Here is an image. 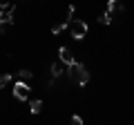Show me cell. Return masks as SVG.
<instances>
[{"label": "cell", "instance_id": "obj_3", "mask_svg": "<svg viewBox=\"0 0 134 125\" xmlns=\"http://www.w3.org/2000/svg\"><path fill=\"white\" fill-rule=\"evenodd\" d=\"M14 14H16V5L7 7V9H0V34H5V29L9 25H14Z\"/></svg>", "mask_w": 134, "mask_h": 125}, {"label": "cell", "instance_id": "obj_8", "mask_svg": "<svg viewBox=\"0 0 134 125\" xmlns=\"http://www.w3.org/2000/svg\"><path fill=\"white\" fill-rule=\"evenodd\" d=\"M16 76H18V81H25V83H29V81L34 78V74L29 72V69H20V72L16 74Z\"/></svg>", "mask_w": 134, "mask_h": 125}, {"label": "cell", "instance_id": "obj_5", "mask_svg": "<svg viewBox=\"0 0 134 125\" xmlns=\"http://www.w3.org/2000/svg\"><path fill=\"white\" fill-rule=\"evenodd\" d=\"M58 58H60V60L65 62V65H72V62H76V58H74V54L69 52L67 47H60V49H58Z\"/></svg>", "mask_w": 134, "mask_h": 125}, {"label": "cell", "instance_id": "obj_7", "mask_svg": "<svg viewBox=\"0 0 134 125\" xmlns=\"http://www.w3.org/2000/svg\"><path fill=\"white\" fill-rule=\"evenodd\" d=\"M65 29H69V22H65V20H63V22H58V25H54V27H52V34L58 36L60 31H65Z\"/></svg>", "mask_w": 134, "mask_h": 125}, {"label": "cell", "instance_id": "obj_10", "mask_svg": "<svg viewBox=\"0 0 134 125\" xmlns=\"http://www.w3.org/2000/svg\"><path fill=\"white\" fill-rule=\"evenodd\" d=\"M100 22L103 25H112V20H114V16H112V11H105V14H100Z\"/></svg>", "mask_w": 134, "mask_h": 125}, {"label": "cell", "instance_id": "obj_12", "mask_svg": "<svg viewBox=\"0 0 134 125\" xmlns=\"http://www.w3.org/2000/svg\"><path fill=\"white\" fill-rule=\"evenodd\" d=\"M74 14H76V7H74V5H69V7H67V16H65V22H72V20H74Z\"/></svg>", "mask_w": 134, "mask_h": 125}, {"label": "cell", "instance_id": "obj_13", "mask_svg": "<svg viewBox=\"0 0 134 125\" xmlns=\"http://www.w3.org/2000/svg\"><path fill=\"white\" fill-rule=\"evenodd\" d=\"M11 81V74H0V87H5Z\"/></svg>", "mask_w": 134, "mask_h": 125}, {"label": "cell", "instance_id": "obj_2", "mask_svg": "<svg viewBox=\"0 0 134 125\" xmlns=\"http://www.w3.org/2000/svg\"><path fill=\"white\" fill-rule=\"evenodd\" d=\"M69 34L74 40H83L87 36V22L85 20H72L69 22Z\"/></svg>", "mask_w": 134, "mask_h": 125}, {"label": "cell", "instance_id": "obj_9", "mask_svg": "<svg viewBox=\"0 0 134 125\" xmlns=\"http://www.w3.org/2000/svg\"><path fill=\"white\" fill-rule=\"evenodd\" d=\"M29 105H31V114H40L43 112V101H38V98H34Z\"/></svg>", "mask_w": 134, "mask_h": 125}, {"label": "cell", "instance_id": "obj_11", "mask_svg": "<svg viewBox=\"0 0 134 125\" xmlns=\"http://www.w3.org/2000/svg\"><path fill=\"white\" fill-rule=\"evenodd\" d=\"M63 74H65V72H63V67L58 65V62H54V65H52V76L54 78H60Z\"/></svg>", "mask_w": 134, "mask_h": 125}, {"label": "cell", "instance_id": "obj_1", "mask_svg": "<svg viewBox=\"0 0 134 125\" xmlns=\"http://www.w3.org/2000/svg\"><path fill=\"white\" fill-rule=\"evenodd\" d=\"M67 76L69 81L76 83V85H87L90 83V72L83 62H72V65H67Z\"/></svg>", "mask_w": 134, "mask_h": 125}, {"label": "cell", "instance_id": "obj_15", "mask_svg": "<svg viewBox=\"0 0 134 125\" xmlns=\"http://www.w3.org/2000/svg\"><path fill=\"white\" fill-rule=\"evenodd\" d=\"M72 123H74V125H83V118H81L78 114H74V116H72Z\"/></svg>", "mask_w": 134, "mask_h": 125}, {"label": "cell", "instance_id": "obj_14", "mask_svg": "<svg viewBox=\"0 0 134 125\" xmlns=\"http://www.w3.org/2000/svg\"><path fill=\"white\" fill-rule=\"evenodd\" d=\"M11 5H14V0H0V9H7Z\"/></svg>", "mask_w": 134, "mask_h": 125}, {"label": "cell", "instance_id": "obj_6", "mask_svg": "<svg viewBox=\"0 0 134 125\" xmlns=\"http://www.w3.org/2000/svg\"><path fill=\"white\" fill-rule=\"evenodd\" d=\"M107 11H112V14H114V11H123V2H121V0H107Z\"/></svg>", "mask_w": 134, "mask_h": 125}, {"label": "cell", "instance_id": "obj_4", "mask_svg": "<svg viewBox=\"0 0 134 125\" xmlns=\"http://www.w3.org/2000/svg\"><path fill=\"white\" fill-rule=\"evenodd\" d=\"M29 92H31L29 83L18 81V83H16V87H14V96L18 98V101H29Z\"/></svg>", "mask_w": 134, "mask_h": 125}]
</instances>
